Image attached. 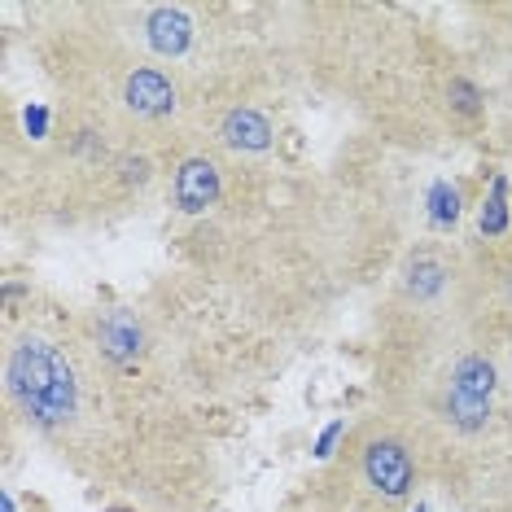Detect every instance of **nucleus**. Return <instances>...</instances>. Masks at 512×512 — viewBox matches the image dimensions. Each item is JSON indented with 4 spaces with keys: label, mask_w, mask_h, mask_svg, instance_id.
Wrapping results in <instances>:
<instances>
[{
    "label": "nucleus",
    "mask_w": 512,
    "mask_h": 512,
    "mask_svg": "<svg viewBox=\"0 0 512 512\" xmlns=\"http://www.w3.org/2000/svg\"><path fill=\"white\" fill-rule=\"evenodd\" d=\"M149 359H106L75 320H9L0 351L5 425L84 477L92 491L149 512H189L215 482L206 434Z\"/></svg>",
    "instance_id": "f257e3e1"
},
{
    "label": "nucleus",
    "mask_w": 512,
    "mask_h": 512,
    "mask_svg": "<svg viewBox=\"0 0 512 512\" xmlns=\"http://www.w3.org/2000/svg\"><path fill=\"white\" fill-rule=\"evenodd\" d=\"M377 407L416 442L429 486L460 508L504 486L512 451L504 355L473 342L456 311L377 316Z\"/></svg>",
    "instance_id": "f03ea898"
},
{
    "label": "nucleus",
    "mask_w": 512,
    "mask_h": 512,
    "mask_svg": "<svg viewBox=\"0 0 512 512\" xmlns=\"http://www.w3.org/2000/svg\"><path fill=\"white\" fill-rule=\"evenodd\" d=\"M40 66L57 92V106H75L110 123L123 141L167 162L197 136V88L184 66H167L119 40L92 5L53 9L44 27Z\"/></svg>",
    "instance_id": "7ed1b4c3"
},
{
    "label": "nucleus",
    "mask_w": 512,
    "mask_h": 512,
    "mask_svg": "<svg viewBox=\"0 0 512 512\" xmlns=\"http://www.w3.org/2000/svg\"><path fill=\"white\" fill-rule=\"evenodd\" d=\"M429 486L416 442L386 412H368L346 429L342 447L324 464L311 491L316 512H407Z\"/></svg>",
    "instance_id": "20e7f679"
},
{
    "label": "nucleus",
    "mask_w": 512,
    "mask_h": 512,
    "mask_svg": "<svg viewBox=\"0 0 512 512\" xmlns=\"http://www.w3.org/2000/svg\"><path fill=\"white\" fill-rule=\"evenodd\" d=\"M456 320L473 342L504 355L512 346V232L464 246Z\"/></svg>",
    "instance_id": "39448f33"
},
{
    "label": "nucleus",
    "mask_w": 512,
    "mask_h": 512,
    "mask_svg": "<svg viewBox=\"0 0 512 512\" xmlns=\"http://www.w3.org/2000/svg\"><path fill=\"white\" fill-rule=\"evenodd\" d=\"M119 40L145 57H158L167 66H184L206 44V9L197 5H171V0H123V5H92Z\"/></svg>",
    "instance_id": "423d86ee"
},
{
    "label": "nucleus",
    "mask_w": 512,
    "mask_h": 512,
    "mask_svg": "<svg viewBox=\"0 0 512 512\" xmlns=\"http://www.w3.org/2000/svg\"><path fill=\"white\" fill-rule=\"evenodd\" d=\"M464 246H451L442 237L412 241L390 272L381 311H403V316H438L456 311V285H460Z\"/></svg>",
    "instance_id": "0eeeda50"
},
{
    "label": "nucleus",
    "mask_w": 512,
    "mask_h": 512,
    "mask_svg": "<svg viewBox=\"0 0 512 512\" xmlns=\"http://www.w3.org/2000/svg\"><path fill=\"white\" fill-rule=\"evenodd\" d=\"M193 141V136H189ZM184 141L180 149H171V202H176V211L184 215H202L206 206L219 202V193H224V154L202 141V145H189Z\"/></svg>",
    "instance_id": "6e6552de"
},
{
    "label": "nucleus",
    "mask_w": 512,
    "mask_h": 512,
    "mask_svg": "<svg viewBox=\"0 0 512 512\" xmlns=\"http://www.w3.org/2000/svg\"><path fill=\"white\" fill-rule=\"evenodd\" d=\"M206 141H211L224 158L259 162L276 149V119L259 106V101H232V106L219 110V119L211 123Z\"/></svg>",
    "instance_id": "1a4fd4ad"
},
{
    "label": "nucleus",
    "mask_w": 512,
    "mask_h": 512,
    "mask_svg": "<svg viewBox=\"0 0 512 512\" xmlns=\"http://www.w3.org/2000/svg\"><path fill=\"white\" fill-rule=\"evenodd\" d=\"M429 110L438 114L451 136L473 141L486 127V92L469 71L451 66V71H442L434 84H429Z\"/></svg>",
    "instance_id": "9d476101"
},
{
    "label": "nucleus",
    "mask_w": 512,
    "mask_h": 512,
    "mask_svg": "<svg viewBox=\"0 0 512 512\" xmlns=\"http://www.w3.org/2000/svg\"><path fill=\"white\" fill-rule=\"evenodd\" d=\"M311 512H316V508H311Z\"/></svg>",
    "instance_id": "9b49d317"
}]
</instances>
